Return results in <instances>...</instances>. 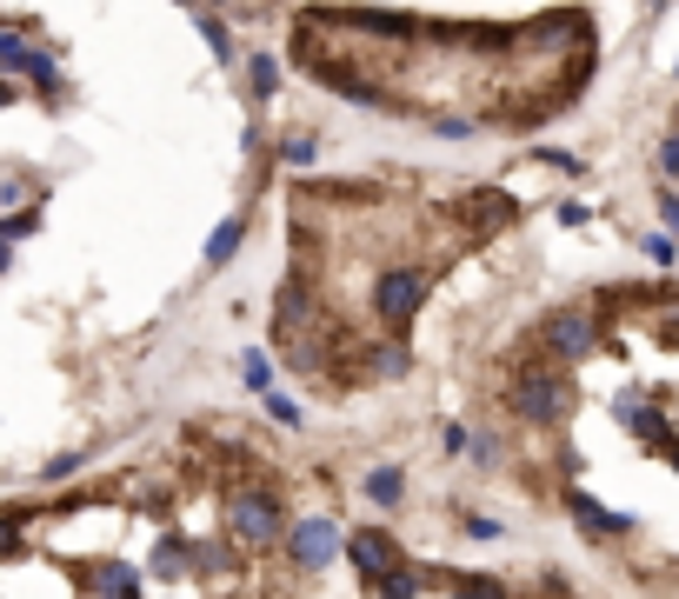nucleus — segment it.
Here are the masks:
<instances>
[{
  "label": "nucleus",
  "instance_id": "obj_1",
  "mask_svg": "<svg viewBox=\"0 0 679 599\" xmlns=\"http://www.w3.org/2000/svg\"><path fill=\"white\" fill-rule=\"evenodd\" d=\"M373 307H380V320H387V326H406L419 307H427V274H413V267H393V274H380V287H373Z\"/></svg>",
  "mask_w": 679,
  "mask_h": 599
},
{
  "label": "nucleus",
  "instance_id": "obj_2",
  "mask_svg": "<svg viewBox=\"0 0 679 599\" xmlns=\"http://www.w3.org/2000/svg\"><path fill=\"white\" fill-rule=\"evenodd\" d=\"M227 520H233V540H240V546H274V540H280V506H274L267 493H240V499L227 506Z\"/></svg>",
  "mask_w": 679,
  "mask_h": 599
},
{
  "label": "nucleus",
  "instance_id": "obj_3",
  "mask_svg": "<svg viewBox=\"0 0 679 599\" xmlns=\"http://www.w3.org/2000/svg\"><path fill=\"white\" fill-rule=\"evenodd\" d=\"M514 406L527 413V419H566V380L553 373V367H533V373H520V387H514Z\"/></svg>",
  "mask_w": 679,
  "mask_h": 599
},
{
  "label": "nucleus",
  "instance_id": "obj_4",
  "mask_svg": "<svg viewBox=\"0 0 679 599\" xmlns=\"http://www.w3.org/2000/svg\"><path fill=\"white\" fill-rule=\"evenodd\" d=\"M287 546H294V566H300V573H320V566L340 553V527L326 520V512H313V520H300V527H294V540H287Z\"/></svg>",
  "mask_w": 679,
  "mask_h": 599
},
{
  "label": "nucleus",
  "instance_id": "obj_5",
  "mask_svg": "<svg viewBox=\"0 0 679 599\" xmlns=\"http://www.w3.org/2000/svg\"><path fill=\"white\" fill-rule=\"evenodd\" d=\"M546 347H553L560 360H586V354H592V320H586V313H553V320H546Z\"/></svg>",
  "mask_w": 679,
  "mask_h": 599
},
{
  "label": "nucleus",
  "instance_id": "obj_6",
  "mask_svg": "<svg viewBox=\"0 0 679 599\" xmlns=\"http://www.w3.org/2000/svg\"><path fill=\"white\" fill-rule=\"evenodd\" d=\"M347 560H354V566L367 573V586H373V579H380L387 566H400V553H393V540H387V533H373V527L347 540Z\"/></svg>",
  "mask_w": 679,
  "mask_h": 599
},
{
  "label": "nucleus",
  "instance_id": "obj_7",
  "mask_svg": "<svg viewBox=\"0 0 679 599\" xmlns=\"http://www.w3.org/2000/svg\"><path fill=\"white\" fill-rule=\"evenodd\" d=\"M573 512H579V527H586V533H626V527H633L626 512H607L600 499H586V493H573Z\"/></svg>",
  "mask_w": 679,
  "mask_h": 599
},
{
  "label": "nucleus",
  "instance_id": "obj_8",
  "mask_svg": "<svg viewBox=\"0 0 679 599\" xmlns=\"http://www.w3.org/2000/svg\"><path fill=\"white\" fill-rule=\"evenodd\" d=\"M240 240H246V220H240V214H233V220H220V227H214V240H207V267H227Z\"/></svg>",
  "mask_w": 679,
  "mask_h": 599
},
{
  "label": "nucleus",
  "instance_id": "obj_9",
  "mask_svg": "<svg viewBox=\"0 0 679 599\" xmlns=\"http://www.w3.org/2000/svg\"><path fill=\"white\" fill-rule=\"evenodd\" d=\"M373 586H380V599H413V592H419V586H427V579H419L413 566H387V573H380Z\"/></svg>",
  "mask_w": 679,
  "mask_h": 599
},
{
  "label": "nucleus",
  "instance_id": "obj_10",
  "mask_svg": "<svg viewBox=\"0 0 679 599\" xmlns=\"http://www.w3.org/2000/svg\"><path fill=\"white\" fill-rule=\"evenodd\" d=\"M240 380H246L253 393H267V387H274V360H267L261 347H253V354H240Z\"/></svg>",
  "mask_w": 679,
  "mask_h": 599
},
{
  "label": "nucleus",
  "instance_id": "obj_11",
  "mask_svg": "<svg viewBox=\"0 0 679 599\" xmlns=\"http://www.w3.org/2000/svg\"><path fill=\"white\" fill-rule=\"evenodd\" d=\"M400 486H406V480H400L393 466H373V473H367V499H380V506H393V499H400Z\"/></svg>",
  "mask_w": 679,
  "mask_h": 599
},
{
  "label": "nucleus",
  "instance_id": "obj_12",
  "mask_svg": "<svg viewBox=\"0 0 679 599\" xmlns=\"http://www.w3.org/2000/svg\"><path fill=\"white\" fill-rule=\"evenodd\" d=\"M267 413H274V426H287V434H300V419H307V413H300L287 393H274V387H267Z\"/></svg>",
  "mask_w": 679,
  "mask_h": 599
},
{
  "label": "nucleus",
  "instance_id": "obj_13",
  "mask_svg": "<svg viewBox=\"0 0 679 599\" xmlns=\"http://www.w3.org/2000/svg\"><path fill=\"white\" fill-rule=\"evenodd\" d=\"M246 80H253V94H274V60L253 54V60H246Z\"/></svg>",
  "mask_w": 679,
  "mask_h": 599
},
{
  "label": "nucleus",
  "instance_id": "obj_14",
  "mask_svg": "<svg viewBox=\"0 0 679 599\" xmlns=\"http://www.w3.org/2000/svg\"><path fill=\"white\" fill-rule=\"evenodd\" d=\"M313 160H320V140L294 134V140H287V166H313Z\"/></svg>",
  "mask_w": 679,
  "mask_h": 599
},
{
  "label": "nucleus",
  "instance_id": "obj_15",
  "mask_svg": "<svg viewBox=\"0 0 679 599\" xmlns=\"http://www.w3.org/2000/svg\"><path fill=\"white\" fill-rule=\"evenodd\" d=\"M646 261H653V267H672V261H679V246H672L666 233H653V240H646Z\"/></svg>",
  "mask_w": 679,
  "mask_h": 599
},
{
  "label": "nucleus",
  "instance_id": "obj_16",
  "mask_svg": "<svg viewBox=\"0 0 679 599\" xmlns=\"http://www.w3.org/2000/svg\"><path fill=\"white\" fill-rule=\"evenodd\" d=\"M73 466H80V453H60V460H54V466H41V480H67V473H73Z\"/></svg>",
  "mask_w": 679,
  "mask_h": 599
},
{
  "label": "nucleus",
  "instance_id": "obj_17",
  "mask_svg": "<svg viewBox=\"0 0 679 599\" xmlns=\"http://www.w3.org/2000/svg\"><path fill=\"white\" fill-rule=\"evenodd\" d=\"M467 533H473V540H499V520H480V512H473V520H467Z\"/></svg>",
  "mask_w": 679,
  "mask_h": 599
},
{
  "label": "nucleus",
  "instance_id": "obj_18",
  "mask_svg": "<svg viewBox=\"0 0 679 599\" xmlns=\"http://www.w3.org/2000/svg\"><path fill=\"white\" fill-rule=\"evenodd\" d=\"M659 166H666V174H679V134H672V140L659 147Z\"/></svg>",
  "mask_w": 679,
  "mask_h": 599
},
{
  "label": "nucleus",
  "instance_id": "obj_19",
  "mask_svg": "<svg viewBox=\"0 0 679 599\" xmlns=\"http://www.w3.org/2000/svg\"><path fill=\"white\" fill-rule=\"evenodd\" d=\"M107 599H134V579H127V573H114V579H107Z\"/></svg>",
  "mask_w": 679,
  "mask_h": 599
},
{
  "label": "nucleus",
  "instance_id": "obj_20",
  "mask_svg": "<svg viewBox=\"0 0 679 599\" xmlns=\"http://www.w3.org/2000/svg\"><path fill=\"white\" fill-rule=\"evenodd\" d=\"M659 214H666V227L679 233V194H666V200H659Z\"/></svg>",
  "mask_w": 679,
  "mask_h": 599
},
{
  "label": "nucleus",
  "instance_id": "obj_21",
  "mask_svg": "<svg viewBox=\"0 0 679 599\" xmlns=\"http://www.w3.org/2000/svg\"><path fill=\"white\" fill-rule=\"evenodd\" d=\"M8 261H14V246H8V233H0V274H8Z\"/></svg>",
  "mask_w": 679,
  "mask_h": 599
},
{
  "label": "nucleus",
  "instance_id": "obj_22",
  "mask_svg": "<svg viewBox=\"0 0 679 599\" xmlns=\"http://www.w3.org/2000/svg\"><path fill=\"white\" fill-rule=\"evenodd\" d=\"M14 101V80H0V107H8Z\"/></svg>",
  "mask_w": 679,
  "mask_h": 599
}]
</instances>
